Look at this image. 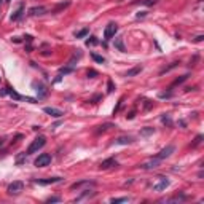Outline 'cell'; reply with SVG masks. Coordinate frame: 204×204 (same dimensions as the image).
Instances as JSON below:
<instances>
[{
  "mask_svg": "<svg viewBox=\"0 0 204 204\" xmlns=\"http://www.w3.org/2000/svg\"><path fill=\"white\" fill-rule=\"evenodd\" d=\"M83 185H94V182H89V180H81V182H77V184H73L70 188H72V190H77V188L83 187Z\"/></svg>",
  "mask_w": 204,
  "mask_h": 204,
  "instance_id": "16",
  "label": "cell"
},
{
  "mask_svg": "<svg viewBox=\"0 0 204 204\" xmlns=\"http://www.w3.org/2000/svg\"><path fill=\"white\" fill-rule=\"evenodd\" d=\"M5 2H10V0H5Z\"/></svg>",
  "mask_w": 204,
  "mask_h": 204,
  "instance_id": "37",
  "label": "cell"
},
{
  "mask_svg": "<svg viewBox=\"0 0 204 204\" xmlns=\"http://www.w3.org/2000/svg\"><path fill=\"white\" fill-rule=\"evenodd\" d=\"M203 38H204L203 35H198V37H196V42H203Z\"/></svg>",
  "mask_w": 204,
  "mask_h": 204,
  "instance_id": "35",
  "label": "cell"
},
{
  "mask_svg": "<svg viewBox=\"0 0 204 204\" xmlns=\"http://www.w3.org/2000/svg\"><path fill=\"white\" fill-rule=\"evenodd\" d=\"M96 43H97V38L94 35L88 37V40H86V45H88V46H89V45H96Z\"/></svg>",
  "mask_w": 204,
  "mask_h": 204,
  "instance_id": "27",
  "label": "cell"
},
{
  "mask_svg": "<svg viewBox=\"0 0 204 204\" xmlns=\"http://www.w3.org/2000/svg\"><path fill=\"white\" fill-rule=\"evenodd\" d=\"M161 121H163L166 126H172V120H171V116L169 115H166V113H163L161 115Z\"/></svg>",
  "mask_w": 204,
  "mask_h": 204,
  "instance_id": "18",
  "label": "cell"
},
{
  "mask_svg": "<svg viewBox=\"0 0 204 204\" xmlns=\"http://www.w3.org/2000/svg\"><path fill=\"white\" fill-rule=\"evenodd\" d=\"M59 201H61L59 196H51V198H48V199H46V203H59Z\"/></svg>",
  "mask_w": 204,
  "mask_h": 204,
  "instance_id": "29",
  "label": "cell"
},
{
  "mask_svg": "<svg viewBox=\"0 0 204 204\" xmlns=\"http://www.w3.org/2000/svg\"><path fill=\"white\" fill-rule=\"evenodd\" d=\"M5 94H7V89H2V91H0V96H5Z\"/></svg>",
  "mask_w": 204,
  "mask_h": 204,
  "instance_id": "36",
  "label": "cell"
},
{
  "mask_svg": "<svg viewBox=\"0 0 204 204\" xmlns=\"http://www.w3.org/2000/svg\"><path fill=\"white\" fill-rule=\"evenodd\" d=\"M187 78H188V75H184L182 78H179V80H176V81H174V85H179V83H182V81H185Z\"/></svg>",
  "mask_w": 204,
  "mask_h": 204,
  "instance_id": "32",
  "label": "cell"
},
{
  "mask_svg": "<svg viewBox=\"0 0 204 204\" xmlns=\"http://www.w3.org/2000/svg\"><path fill=\"white\" fill-rule=\"evenodd\" d=\"M62 177H50V179H35L34 182L38 185H53V184H59Z\"/></svg>",
  "mask_w": 204,
  "mask_h": 204,
  "instance_id": "9",
  "label": "cell"
},
{
  "mask_svg": "<svg viewBox=\"0 0 204 204\" xmlns=\"http://www.w3.org/2000/svg\"><path fill=\"white\" fill-rule=\"evenodd\" d=\"M185 199H187V196H185V195H177V196H174V198H171V199H168L169 201V203H172V201H185Z\"/></svg>",
  "mask_w": 204,
  "mask_h": 204,
  "instance_id": "24",
  "label": "cell"
},
{
  "mask_svg": "<svg viewBox=\"0 0 204 204\" xmlns=\"http://www.w3.org/2000/svg\"><path fill=\"white\" fill-rule=\"evenodd\" d=\"M180 64V62H177V61H176V62H172V64L171 65H168V67H164V69H161V75H163V73H166V72H169V70H172V69H174V67H177V65H179Z\"/></svg>",
  "mask_w": 204,
  "mask_h": 204,
  "instance_id": "19",
  "label": "cell"
},
{
  "mask_svg": "<svg viewBox=\"0 0 204 204\" xmlns=\"http://www.w3.org/2000/svg\"><path fill=\"white\" fill-rule=\"evenodd\" d=\"M107 88H108V92H112L113 89H115V86H113V81H112V80H108V81H107Z\"/></svg>",
  "mask_w": 204,
  "mask_h": 204,
  "instance_id": "30",
  "label": "cell"
},
{
  "mask_svg": "<svg viewBox=\"0 0 204 204\" xmlns=\"http://www.w3.org/2000/svg\"><path fill=\"white\" fill-rule=\"evenodd\" d=\"M69 5H70V2H65V3H62V5H59V7H57L56 10H54V13H57L59 11V10H62V8H65V7H69Z\"/></svg>",
  "mask_w": 204,
  "mask_h": 204,
  "instance_id": "31",
  "label": "cell"
},
{
  "mask_svg": "<svg viewBox=\"0 0 204 204\" xmlns=\"http://www.w3.org/2000/svg\"><path fill=\"white\" fill-rule=\"evenodd\" d=\"M108 128H113L110 123H105V124H102V126H99V129H97V132H100V131H107Z\"/></svg>",
  "mask_w": 204,
  "mask_h": 204,
  "instance_id": "28",
  "label": "cell"
},
{
  "mask_svg": "<svg viewBox=\"0 0 204 204\" xmlns=\"http://www.w3.org/2000/svg\"><path fill=\"white\" fill-rule=\"evenodd\" d=\"M45 144H46V137L45 136H38V137H35V139L32 140V144L29 145V148H27V155H34V153H37L40 148H43L45 147Z\"/></svg>",
  "mask_w": 204,
  "mask_h": 204,
  "instance_id": "1",
  "label": "cell"
},
{
  "mask_svg": "<svg viewBox=\"0 0 204 204\" xmlns=\"http://www.w3.org/2000/svg\"><path fill=\"white\" fill-rule=\"evenodd\" d=\"M126 201H128V198H112L110 203L112 204H118V203H126Z\"/></svg>",
  "mask_w": 204,
  "mask_h": 204,
  "instance_id": "25",
  "label": "cell"
},
{
  "mask_svg": "<svg viewBox=\"0 0 204 204\" xmlns=\"http://www.w3.org/2000/svg\"><path fill=\"white\" fill-rule=\"evenodd\" d=\"M50 163H51V155H50V153H42V155H38V158L35 160L37 168H46Z\"/></svg>",
  "mask_w": 204,
  "mask_h": 204,
  "instance_id": "4",
  "label": "cell"
},
{
  "mask_svg": "<svg viewBox=\"0 0 204 204\" xmlns=\"http://www.w3.org/2000/svg\"><path fill=\"white\" fill-rule=\"evenodd\" d=\"M113 45H115V48L118 50V51H121V53H124V51H126V46H124V43H123V38H121V37H116V38H115V42H113Z\"/></svg>",
  "mask_w": 204,
  "mask_h": 204,
  "instance_id": "14",
  "label": "cell"
},
{
  "mask_svg": "<svg viewBox=\"0 0 204 204\" xmlns=\"http://www.w3.org/2000/svg\"><path fill=\"white\" fill-rule=\"evenodd\" d=\"M201 139H203V136H196V139H195V142H193V147H196V145L201 142Z\"/></svg>",
  "mask_w": 204,
  "mask_h": 204,
  "instance_id": "33",
  "label": "cell"
},
{
  "mask_svg": "<svg viewBox=\"0 0 204 204\" xmlns=\"http://www.w3.org/2000/svg\"><path fill=\"white\" fill-rule=\"evenodd\" d=\"M169 184H171V182H169L168 177H158L156 182L152 185V190L153 191H163V190H166V188L169 187Z\"/></svg>",
  "mask_w": 204,
  "mask_h": 204,
  "instance_id": "3",
  "label": "cell"
},
{
  "mask_svg": "<svg viewBox=\"0 0 204 204\" xmlns=\"http://www.w3.org/2000/svg\"><path fill=\"white\" fill-rule=\"evenodd\" d=\"M140 70H142V65H137V67L128 70V72H126V77H134V75H137V73H140Z\"/></svg>",
  "mask_w": 204,
  "mask_h": 204,
  "instance_id": "17",
  "label": "cell"
},
{
  "mask_svg": "<svg viewBox=\"0 0 204 204\" xmlns=\"http://www.w3.org/2000/svg\"><path fill=\"white\" fill-rule=\"evenodd\" d=\"M32 85H34V88H35V91H37V94H38L40 99H43V97L48 96V89H46V86H45L42 81H34Z\"/></svg>",
  "mask_w": 204,
  "mask_h": 204,
  "instance_id": "6",
  "label": "cell"
},
{
  "mask_svg": "<svg viewBox=\"0 0 204 204\" xmlns=\"http://www.w3.org/2000/svg\"><path fill=\"white\" fill-rule=\"evenodd\" d=\"M22 13H24V3H19L18 10L11 15V21H19V18L22 16Z\"/></svg>",
  "mask_w": 204,
  "mask_h": 204,
  "instance_id": "12",
  "label": "cell"
},
{
  "mask_svg": "<svg viewBox=\"0 0 204 204\" xmlns=\"http://www.w3.org/2000/svg\"><path fill=\"white\" fill-rule=\"evenodd\" d=\"M161 164V160H158V158H152V160H148L147 163H144V164H140V168L142 169H147V171H150V169H156L158 166Z\"/></svg>",
  "mask_w": 204,
  "mask_h": 204,
  "instance_id": "8",
  "label": "cell"
},
{
  "mask_svg": "<svg viewBox=\"0 0 204 204\" xmlns=\"http://www.w3.org/2000/svg\"><path fill=\"white\" fill-rule=\"evenodd\" d=\"M45 11H46V8H45V7H34V8L29 10V15L37 16V15H43Z\"/></svg>",
  "mask_w": 204,
  "mask_h": 204,
  "instance_id": "15",
  "label": "cell"
},
{
  "mask_svg": "<svg viewBox=\"0 0 204 204\" xmlns=\"http://www.w3.org/2000/svg\"><path fill=\"white\" fill-rule=\"evenodd\" d=\"M116 32H118V24L116 22H108L104 29V40L108 42V40H112V38H115Z\"/></svg>",
  "mask_w": 204,
  "mask_h": 204,
  "instance_id": "2",
  "label": "cell"
},
{
  "mask_svg": "<svg viewBox=\"0 0 204 204\" xmlns=\"http://www.w3.org/2000/svg\"><path fill=\"white\" fill-rule=\"evenodd\" d=\"M94 75H97L96 70H88V77L89 78H94Z\"/></svg>",
  "mask_w": 204,
  "mask_h": 204,
  "instance_id": "34",
  "label": "cell"
},
{
  "mask_svg": "<svg viewBox=\"0 0 204 204\" xmlns=\"http://www.w3.org/2000/svg\"><path fill=\"white\" fill-rule=\"evenodd\" d=\"M132 142H134V139H132L131 136H121L115 140L116 145H129V144H132Z\"/></svg>",
  "mask_w": 204,
  "mask_h": 204,
  "instance_id": "11",
  "label": "cell"
},
{
  "mask_svg": "<svg viewBox=\"0 0 204 204\" xmlns=\"http://www.w3.org/2000/svg\"><path fill=\"white\" fill-rule=\"evenodd\" d=\"M89 34V29H83V30H80V32H77L75 37L77 38H83V37H86Z\"/></svg>",
  "mask_w": 204,
  "mask_h": 204,
  "instance_id": "23",
  "label": "cell"
},
{
  "mask_svg": "<svg viewBox=\"0 0 204 204\" xmlns=\"http://www.w3.org/2000/svg\"><path fill=\"white\" fill-rule=\"evenodd\" d=\"M153 132H155V128H145V129H142V131H140V136H150V134H153Z\"/></svg>",
  "mask_w": 204,
  "mask_h": 204,
  "instance_id": "22",
  "label": "cell"
},
{
  "mask_svg": "<svg viewBox=\"0 0 204 204\" xmlns=\"http://www.w3.org/2000/svg\"><path fill=\"white\" fill-rule=\"evenodd\" d=\"M22 190H24V184H22L21 180H16V182L10 184L8 188H7V191H8L10 195H19Z\"/></svg>",
  "mask_w": 204,
  "mask_h": 204,
  "instance_id": "5",
  "label": "cell"
},
{
  "mask_svg": "<svg viewBox=\"0 0 204 204\" xmlns=\"http://www.w3.org/2000/svg\"><path fill=\"white\" fill-rule=\"evenodd\" d=\"M73 72V65H69V67H62L59 70V75H67V73Z\"/></svg>",
  "mask_w": 204,
  "mask_h": 204,
  "instance_id": "21",
  "label": "cell"
},
{
  "mask_svg": "<svg viewBox=\"0 0 204 204\" xmlns=\"http://www.w3.org/2000/svg\"><path fill=\"white\" fill-rule=\"evenodd\" d=\"M43 112L46 113V115L53 116V118H61V116L64 115V112H62V110H59V108H56V107H45Z\"/></svg>",
  "mask_w": 204,
  "mask_h": 204,
  "instance_id": "10",
  "label": "cell"
},
{
  "mask_svg": "<svg viewBox=\"0 0 204 204\" xmlns=\"http://www.w3.org/2000/svg\"><path fill=\"white\" fill-rule=\"evenodd\" d=\"M112 166H118V163H116L113 158H108V160H104L102 163H100L99 168L100 169H108V168H112Z\"/></svg>",
  "mask_w": 204,
  "mask_h": 204,
  "instance_id": "13",
  "label": "cell"
},
{
  "mask_svg": "<svg viewBox=\"0 0 204 204\" xmlns=\"http://www.w3.org/2000/svg\"><path fill=\"white\" fill-rule=\"evenodd\" d=\"M0 2H2V0H0Z\"/></svg>",
  "mask_w": 204,
  "mask_h": 204,
  "instance_id": "38",
  "label": "cell"
},
{
  "mask_svg": "<svg viewBox=\"0 0 204 204\" xmlns=\"http://www.w3.org/2000/svg\"><path fill=\"white\" fill-rule=\"evenodd\" d=\"M174 152H176V147H174V145H168V147H164L163 150H161V152L156 155V158L163 161V160H166V158H169V156H171Z\"/></svg>",
  "mask_w": 204,
  "mask_h": 204,
  "instance_id": "7",
  "label": "cell"
},
{
  "mask_svg": "<svg viewBox=\"0 0 204 204\" xmlns=\"http://www.w3.org/2000/svg\"><path fill=\"white\" fill-rule=\"evenodd\" d=\"M137 3H142V5H147V7H150V5H155L156 0H139Z\"/></svg>",
  "mask_w": 204,
  "mask_h": 204,
  "instance_id": "26",
  "label": "cell"
},
{
  "mask_svg": "<svg viewBox=\"0 0 204 204\" xmlns=\"http://www.w3.org/2000/svg\"><path fill=\"white\" fill-rule=\"evenodd\" d=\"M91 57L96 61V62H99V64H104V62H105V57L99 56V54H96V53H91Z\"/></svg>",
  "mask_w": 204,
  "mask_h": 204,
  "instance_id": "20",
  "label": "cell"
}]
</instances>
